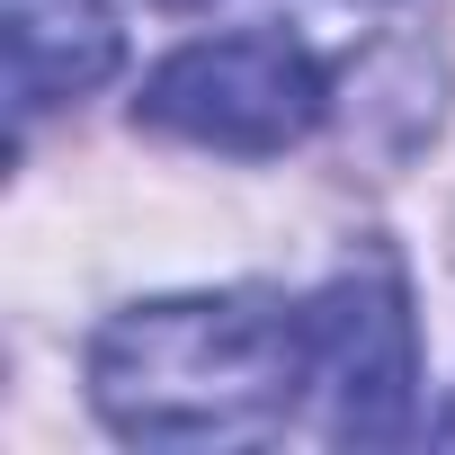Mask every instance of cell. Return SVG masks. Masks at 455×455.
<instances>
[{
	"label": "cell",
	"instance_id": "obj_1",
	"mask_svg": "<svg viewBox=\"0 0 455 455\" xmlns=\"http://www.w3.org/2000/svg\"><path fill=\"white\" fill-rule=\"evenodd\" d=\"M90 402L134 446H242L313 402V331L295 295L223 286L125 304L90 339Z\"/></svg>",
	"mask_w": 455,
	"mask_h": 455
},
{
	"label": "cell",
	"instance_id": "obj_5",
	"mask_svg": "<svg viewBox=\"0 0 455 455\" xmlns=\"http://www.w3.org/2000/svg\"><path fill=\"white\" fill-rule=\"evenodd\" d=\"M428 437H446V446H455V402H446V411L428 419Z\"/></svg>",
	"mask_w": 455,
	"mask_h": 455
},
{
	"label": "cell",
	"instance_id": "obj_6",
	"mask_svg": "<svg viewBox=\"0 0 455 455\" xmlns=\"http://www.w3.org/2000/svg\"><path fill=\"white\" fill-rule=\"evenodd\" d=\"M170 10H196V0H170Z\"/></svg>",
	"mask_w": 455,
	"mask_h": 455
},
{
	"label": "cell",
	"instance_id": "obj_4",
	"mask_svg": "<svg viewBox=\"0 0 455 455\" xmlns=\"http://www.w3.org/2000/svg\"><path fill=\"white\" fill-rule=\"evenodd\" d=\"M125 63V28L108 0H10V116L36 125L63 99H90Z\"/></svg>",
	"mask_w": 455,
	"mask_h": 455
},
{
	"label": "cell",
	"instance_id": "obj_2",
	"mask_svg": "<svg viewBox=\"0 0 455 455\" xmlns=\"http://www.w3.org/2000/svg\"><path fill=\"white\" fill-rule=\"evenodd\" d=\"M134 116L161 125V134H179V143H205V152L268 161V152L304 143L331 116V72L286 28H233V36L179 45L143 81Z\"/></svg>",
	"mask_w": 455,
	"mask_h": 455
},
{
	"label": "cell",
	"instance_id": "obj_3",
	"mask_svg": "<svg viewBox=\"0 0 455 455\" xmlns=\"http://www.w3.org/2000/svg\"><path fill=\"white\" fill-rule=\"evenodd\" d=\"M304 331H313V411L331 446L419 437V322L384 251H366L322 295H304Z\"/></svg>",
	"mask_w": 455,
	"mask_h": 455
}]
</instances>
